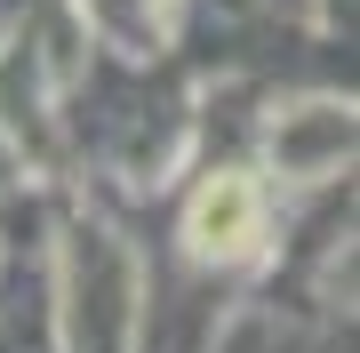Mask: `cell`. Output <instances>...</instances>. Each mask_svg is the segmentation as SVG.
<instances>
[{"mask_svg": "<svg viewBox=\"0 0 360 353\" xmlns=\"http://www.w3.org/2000/svg\"><path fill=\"white\" fill-rule=\"evenodd\" d=\"M193 233H200V249H240V233H248V185H217V193L200 201Z\"/></svg>", "mask_w": 360, "mask_h": 353, "instance_id": "obj_1", "label": "cell"}]
</instances>
